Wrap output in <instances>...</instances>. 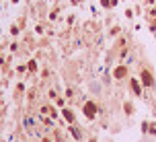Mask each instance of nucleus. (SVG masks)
<instances>
[{
	"instance_id": "nucleus-1",
	"label": "nucleus",
	"mask_w": 156,
	"mask_h": 142,
	"mask_svg": "<svg viewBox=\"0 0 156 142\" xmlns=\"http://www.w3.org/2000/svg\"><path fill=\"white\" fill-rule=\"evenodd\" d=\"M84 113H86V118H94V113H97L94 103H86V105H84Z\"/></svg>"
},
{
	"instance_id": "nucleus-2",
	"label": "nucleus",
	"mask_w": 156,
	"mask_h": 142,
	"mask_svg": "<svg viewBox=\"0 0 156 142\" xmlns=\"http://www.w3.org/2000/svg\"><path fill=\"white\" fill-rule=\"evenodd\" d=\"M142 78H144V85H146V87H152V85H154V78H152V74H150V72H146V70L142 72Z\"/></svg>"
},
{
	"instance_id": "nucleus-3",
	"label": "nucleus",
	"mask_w": 156,
	"mask_h": 142,
	"mask_svg": "<svg viewBox=\"0 0 156 142\" xmlns=\"http://www.w3.org/2000/svg\"><path fill=\"white\" fill-rule=\"evenodd\" d=\"M113 74H115V78H123V76H125V68H123V66L115 68V72H113Z\"/></svg>"
},
{
	"instance_id": "nucleus-4",
	"label": "nucleus",
	"mask_w": 156,
	"mask_h": 142,
	"mask_svg": "<svg viewBox=\"0 0 156 142\" xmlns=\"http://www.w3.org/2000/svg\"><path fill=\"white\" fill-rule=\"evenodd\" d=\"M64 118H66L68 124H72V122H74V113H72V111H68V109H64Z\"/></svg>"
},
{
	"instance_id": "nucleus-5",
	"label": "nucleus",
	"mask_w": 156,
	"mask_h": 142,
	"mask_svg": "<svg viewBox=\"0 0 156 142\" xmlns=\"http://www.w3.org/2000/svg\"><path fill=\"white\" fill-rule=\"evenodd\" d=\"M132 89H134L136 93H140V91H142V89H140V83H138V81H132Z\"/></svg>"
},
{
	"instance_id": "nucleus-6",
	"label": "nucleus",
	"mask_w": 156,
	"mask_h": 142,
	"mask_svg": "<svg viewBox=\"0 0 156 142\" xmlns=\"http://www.w3.org/2000/svg\"><path fill=\"white\" fill-rule=\"evenodd\" d=\"M29 70H37V64H35V62H29Z\"/></svg>"
}]
</instances>
